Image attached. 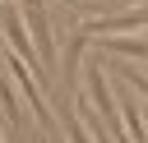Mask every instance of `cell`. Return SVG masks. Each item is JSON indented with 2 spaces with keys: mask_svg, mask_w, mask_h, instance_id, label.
<instances>
[{
  "mask_svg": "<svg viewBox=\"0 0 148 143\" xmlns=\"http://www.w3.org/2000/svg\"><path fill=\"white\" fill-rule=\"evenodd\" d=\"M0 32H5V46H9L18 60H28V65L37 69V78H42V83H51L46 65H42V51L32 46V32H28L23 14H18V5H0Z\"/></svg>",
  "mask_w": 148,
  "mask_h": 143,
  "instance_id": "obj_1",
  "label": "cell"
},
{
  "mask_svg": "<svg viewBox=\"0 0 148 143\" xmlns=\"http://www.w3.org/2000/svg\"><path fill=\"white\" fill-rule=\"evenodd\" d=\"M83 74H88V101L97 106V115L106 120V129L116 138H130L125 134V120H120V101L111 97V83H106V65H88Z\"/></svg>",
  "mask_w": 148,
  "mask_h": 143,
  "instance_id": "obj_2",
  "label": "cell"
},
{
  "mask_svg": "<svg viewBox=\"0 0 148 143\" xmlns=\"http://www.w3.org/2000/svg\"><path fill=\"white\" fill-rule=\"evenodd\" d=\"M18 14H23V23H28V32H32L37 51H42V65H46V74H51V69H56V37H51V18H46L42 0H23V5H18ZM51 78H56V74H51Z\"/></svg>",
  "mask_w": 148,
  "mask_h": 143,
  "instance_id": "obj_3",
  "label": "cell"
},
{
  "mask_svg": "<svg viewBox=\"0 0 148 143\" xmlns=\"http://www.w3.org/2000/svg\"><path fill=\"white\" fill-rule=\"evenodd\" d=\"M83 28H88V32H102V37H116V32H134V28H148V5H143V9H120V14H102V18H88Z\"/></svg>",
  "mask_w": 148,
  "mask_h": 143,
  "instance_id": "obj_4",
  "label": "cell"
},
{
  "mask_svg": "<svg viewBox=\"0 0 148 143\" xmlns=\"http://www.w3.org/2000/svg\"><path fill=\"white\" fill-rule=\"evenodd\" d=\"M92 42V32L79 23L74 32H69V51L60 55V78H65V101H69V92H74V78H79V60H83V46Z\"/></svg>",
  "mask_w": 148,
  "mask_h": 143,
  "instance_id": "obj_5",
  "label": "cell"
},
{
  "mask_svg": "<svg viewBox=\"0 0 148 143\" xmlns=\"http://www.w3.org/2000/svg\"><path fill=\"white\" fill-rule=\"evenodd\" d=\"M139 92H125L120 97V120H125V134H130V143H148V120H143V111H139Z\"/></svg>",
  "mask_w": 148,
  "mask_h": 143,
  "instance_id": "obj_6",
  "label": "cell"
},
{
  "mask_svg": "<svg viewBox=\"0 0 148 143\" xmlns=\"http://www.w3.org/2000/svg\"><path fill=\"white\" fill-rule=\"evenodd\" d=\"M106 55H139L148 60V37H97Z\"/></svg>",
  "mask_w": 148,
  "mask_h": 143,
  "instance_id": "obj_7",
  "label": "cell"
},
{
  "mask_svg": "<svg viewBox=\"0 0 148 143\" xmlns=\"http://www.w3.org/2000/svg\"><path fill=\"white\" fill-rule=\"evenodd\" d=\"M9 83H14V74H9V69H0V106H5L0 115H5V125H9V129H18V115H23V111H18V97H14V88H9Z\"/></svg>",
  "mask_w": 148,
  "mask_h": 143,
  "instance_id": "obj_8",
  "label": "cell"
},
{
  "mask_svg": "<svg viewBox=\"0 0 148 143\" xmlns=\"http://www.w3.org/2000/svg\"><path fill=\"white\" fill-rule=\"evenodd\" d=\"M106 74H116V78H120V83H130V88H134V92H139V97H143V101H148V78H143V74H139V69H130V65H111V69H106Z\"/></svg>",
  "mask_w": 148,
  "mask_h": 143,
  "instance_id": "obj_9",
  "label": "cell"
},
{
  "mask_svg": "<svg viewBox=\"0 0 148 143\" xmlns=\"http://www.w3.org/2000/svg\"><path fill=\"white\" fill-rule=\"evenodd\" d=\"M0 143H5V138H0Z\"/></svg>",
  "mask_w": 148,
  "mask_h": 143,
  "instance_id": "obj_10",
  "label": "cell"
}]
</instances>
